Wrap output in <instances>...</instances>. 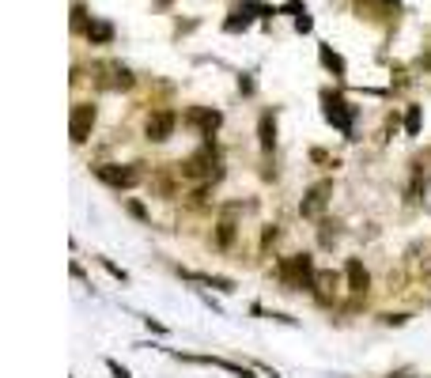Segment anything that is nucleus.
Returning <instances> with one entry per match:
<instances>
[{
  "mask_svg": "<svg viewBox=\"0 0 431 378\" xmlns=\"http://www.w3.org/2000/svg\"><path fill=\"white\" fill-rule=\"evenodd\" d=\"M276 276H280V284L292 287V292L314 287V280H318L314 258H311V253H292V258H284L280 265H276Z\"/></svg>",
  "mask_w": 431,
  "mask_h": 378,
  "instance_id": "nucleus-1",
  "label": "nucleus"
},
{
  "mask_svg": "<svg viewBox=\"0 0 431 378\" xmlns=\"http://www.w3.org/2000/svg\"><path fill=\"white\" fill-rule=\"evenodd\" d=\"M322 114H326V121L333 129H340L345 137H352V125H356V106H352L345 95L322 91Z\"/></svg>",
  "mask_w": 431,
  "mask_h": 378,
  "instance_id": "nucleus-2",
  "label": "nucleus"
},
{
  "mask_svg": "<svg viewBox=\"0 0 431 378\" xmlns=\"http://www.w3.org/2000/svg\"><path fill=\"white\" fill-rule=\"evenodd\" d=\"M182 178L190 182H208V178H219V151L212 144H205L201 151H193L190 159L182 163Z\"/></svg>",
  "mask_w": 431,
  "mask_h": 378,
  "instance_id": "nucleus-3",
  "label": "nucleus"
},
{
  "mask_svg": "<svg viewBox=\"0 0 431 378\" xmlns=\"http://www.w3.org/2000/svg\"><path fill=\"white\" fill-rule=\"evenodd\" d=\"M95 178H98V182H106L110 189H132L144 174H140L137 163H129V166H121V163H98L95 166Z\"/></svg>",
  "mask_w": 431,
  "mask_h": 378,
  "instance_id": "nucleus-4",
  "label": "nucleus"
},
{
  "mask_svg": "<svg viewBox=\"0 0 431 378\" xmlns=\"http://www.w3.org/2000/svg\"><path fill=\"white\" fill-rule=\"evenodd\" d=\"M91 72H95V84L106 87V91H129L132 87V72L121 61H98Z\"/></svg>",
  "mask_w": 431,
  "mask_h": 378,
  "instance_id": "nucleus-5",
  "label": "nucleus"
},
{
  "mask_svg": "<svg viewBox=\"0 0 431 378\" xmlns=\"http://www.w3.org/2000/svg\"><path fill=\"white\" fill-rule=\"evenodd\" d=\"M95 121H98V110H95L91 103H76V106H72V118H69V132H72V144H84L87 137H91Z\"/></svg>",
  "mask_w": 431,
  "mask_h": 378,
  "instance_id": "nucleus-6",
  "label": "nucleus"
},
{
  "mask_svg": "<svg viewBox=\"0 0 431 378\" xmlns=\"http://www.w3.org/2000/svg\"><path fill=\"white\" fill-rule=\"evenodd\" d=\"M185 125L197 129L201 137H212V132L224 125V114L212 110V106H190V110H185Z\"/></svg>",
  "mask_w": 431,
  "mask_h": 378,
  "instance_id": "nucleus-7",
  "label": "nucleus"
},
{
  "mask_svg": "<svg viewBox=\"0 0 431 378\" xmlns=\"http://www.w3.org/2000/svg\"><path fill=\"white\" fill-rule=\"evenodd\" d=\"M253 12H258V16H276V8H265V4H258V0H246V4H239L235 12H231V19L224 23V30H227V35H239V30H246V27L253 23Z\"/></svg>",
  "mask_w": 431,
  "mask_h": 378,
  "instance_id": "nucleus-8",
  "label": "nucleus"
},
{
  "mask_svg": "<svg viewBox=\"0 0 431 378\" xmlns=\"http://www.w3.org/2000/svg\"><path fill=\"white\" fill-rule=\"evenodd\" d=\"M329 193H333V182H318L306 189V197H303V205H299V212L306 219H318L326 212V205H329Z\"/></svg>",
  "mask_w": 431,
  "mask_h": 378,
  "instance_id": "nucleus-9",
  "label": "nucleus"
},
{
  "mask_svg": "<svg viewBox=\"0 0 431 378\" xmlns=\"http://www.w3.org/2000/svg\"><path fill=\"white\" fill-rule=\"evenodd\" d=\"M174 125H178L174 110H156V114H148V121H144V132H148V140H167Z\"/></svg>",
  "mask_w": 431,
  "mask_h": 378,
  "instance_id": "nucleus-10",
  "label": "nucleus"
},
{
  "mask_svg": "<svg viewBox=\"0 0 431 378\" xmlns=\"http://www.w3.org/2000/svg\"><path fill=\"white\" fill-rule=\"evenodd\" d=\"M235 216H239V205H227L224 216H219V224H216V246L219 250H227L231 242H235Z\"/></svg>",
  "mask_w": 431,
  "mask_h": 378,
  "instance_id": "nucleus-11",
  "label": "nucleus"
},
{
  "mask_svg": "<svg viewBox=\"0 0 431 378\" xmlns=\"http://www.w3.org/2000/svg\"><path fill=\"white\" fill-rule=\"evenodd\" d=\"M345 280H348V292L363 295V292L371 287V273L363 269V261H360V258H352V261L345 265Z\"/></svg>",
  "mask_w": 431,
  "mask_h": 378,
  "instance_id": "nucleus-12",
  "label": "nucleus"
},
{
  "mask_svg": "<svg viewBox=\"0 0 431 378\" xmlns=\"http://www.w3.org/2000/svg\"><path fill=\"white\" fill-rule=\"evenodd\" d=\"M185 363H208V367H219V371H231V374H239V378H253V371H246V367H239V363H227V360H216V355H182Z\"/></svg>",
  "mask_w": 431,
  "mask_h": 378,
  "instance_id": "nucleus-13",
  "label": "nucleus"
},
{
  "mask_svg": "<svg viewBox=\"0 0 431 378\" xmlns=\"http://www.w3.org/2000/svg\"><path fill=\"white\" fill-rule=\"evenodd\" d=\"M84 35L91 46H110V42H114V27H110L106 19H91V27H87Z\"/></svg>",
  "mask_w": 431,
  "mask_h": 378,
  "instance_id": "nucleus-14",
  "label": "nucleus"
},
{
  "mask_svg": "<svg viewBox=\"0 0 431 378\" xmlns=\"http://www.w3.org/2000/svg\"><path fill=\"white\" fill-rule=\"evenodd\" d=\"M258 140H261V148H265V151H269L272 144H276V114H272V110H265L261 121H258Z\"/></svg>",
  "mask_w": 431,
  "mask_h": 378,
  "instance_id": "nucleus-15",
  "label": "nucleus"
},
{
  "mask_svg": "<svg viewBox=\"0 0 431 378\" xmlns=\"http://www.w3.org/2000/svg\"><path fill=\"white\" fill-rule=\"evenodd\" d=\"M318 57H322V64H326V69L333 72V76H345V72H348V64H345V57H340V53H333V50H329V46H322V50H318Z\"/></svg>",
  "mask_w": 431,
  "mask_h": 378,
  "instance_id": "nucleus-16",
  "label": "nucleus"
},
{
  "mask_svg": "<svg viewBox=\"0 0 431 378\" xmlns=\"http://www.w3.org/2000/svg\"><path fill=\"white\" fill-rule=\"evenodd\" d=\"M185 276H190V280H201L208 287H216V292H235V284L224 280V276H197V273H185Z\"/></svg>",
  "mask_w": 431,
  "mask_h": 378,
  "instance_id": "nucleus-17",
  "label": "nucleus"
},
{
  "mask_svg": "<svg viewBox=\"0 0 431 378\" xmlns=\"http://www.w3.org/2000/svg\"><path fill=\"white\" fill-rule=\"evenodd\" d=\"M405 132H408V137H416V132H420V106H408V114H405Z\"/></svg>",
  "mask_w": 431,
  "mask_h": 378,
  "instance_id": "nucleus-18",
  "label": "nucleus"
},
{
  "mask_svg": "<svg viewBox=\"0 0 431 378\" xmlns=\"http://www.w3.org/2000/svg\"><path fill=\"white\" fill-rule=\"evenodd\" d=\"M87 27H91V23H87V12L76 4V8H72V30H87Z\"/></svg>",
  "mask_w": 431,
  "mask_h": 378,
  "instance_id": "nucleus-19",
  "label": "nucleus"
},
{
  "mask_svg": "<svg viewBox=\"0 0 431 378\" xmlns=\"http://www.w3.org/2000/svg\"><path fill=\"white\" fill-rule=\"evenodd\" d=\"M295 30H303V35H311V30H314V19H311V12H303L299 19H295Z\"/></svg>",
  "mask_w": 431,
  "mask_h": 378,
  "instance_id": "nucleus-20",
  "label": "nucleus"
},
{
  "mask_svg": "<svg viewBox=\"0 0 431 378\" xmlns=\"http://www.w3.org/2000/svg\"><path fill=\"white\" fill-rule=\"evenodd\" d=\"M280 12H292V16H295V19H299V16H303V12H306V4H299V0H287V4H284V8H280Z\"/></svg>",
  "mask_w": 431,
  "mask_h": 378,
  "instance_id": "nucleus-21",
  "label": "nucleus"
},
{
  "mask_svg": "<svg viewBox=\"0 0 431 378\" xmlns=\"http://www.w3.org/2000/svg\"><path fill=\"white\" fill-rule=\"evenodd\" d=\"M106 367H110V374H114V378H132V374L125 371V367L117 363V360H106Z\"/></svg>",
  "mask_w": 431,
  "mask_h": 378,
  "instance_id": "nucleus-22",
  "label": "nucleus"
},
{
  "mask_svg": "<svg viewBox=\"0 0 431 378\" xmlns=\"http://www.w3.org/2000/svg\"><path fill=\"white\" fill-rule=\"evenodd\" d=\"M129 212H132V216H137V219H148V212H144V208H140L137 201H129Z\"/></svg>",
  "mask_w": 431,
  "mask_h": 378,
  "instance_id": "nucleus-23",
  "label": "nucleus"
}]
</instances>
